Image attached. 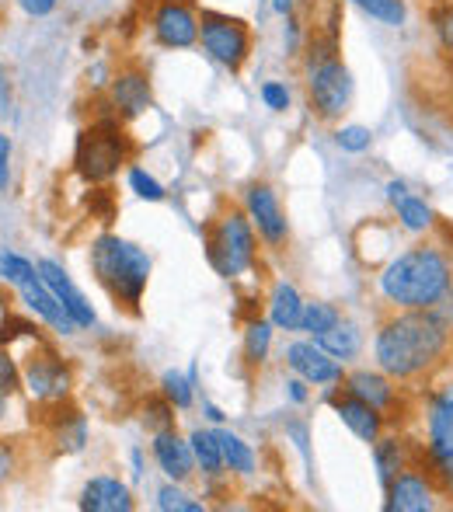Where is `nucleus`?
I'll use <instances>...</instances> for the list:
<instances>
[{
	"label": "nucleus",
	"instance_id": "de8ad7c7",
	"mask_svg": "<svg viewBox=\"0 0 453 512\" xmlns=\"http://www.w3.org/2000/svg\"><path fill=\"white\" fill-rule=\"evenodd\" d=\"M4 405H7V398H4V394H0V418H4Z\"/></svg>",
	"mask_w": 453,
	"mask_h": 512
},
{
	"label": "nucleus",
	"instance_id": "f704fd0d",
	"mask_svg": "<svg viewBox=\"0 0 453 512\" xmlns=\"http://www.w3.org/2000/svg\"><path fill=\"white\" fill-rule=\"evenodd\" d=\"M335 143H339L345 154H363V150H370L373 133L366 126H342L339 133H335Z\"/></svg>",
	"mask_w": 453,
	"mask_h": 512
},
{
	"label": "nucleus",
	"instance_id": "cd10ccee",
	"mask_svg": "<svg viewBox=\"0 0 453 512\" xmlns=\"http://www.w3.org/2000/svg\"><path fill=\"white\" fill-rule=\"evenodd\" d=\"M342 321L339 307L325 304V300H314V304H304V314H300V331H307V335H325L328 328H335V324Z\"/></svg>",
	"mask_w": 453,
	"mask_h": 512
},
{
	"label": "nucleus",
	"instance_id": "a878e982",
	"mask_svg": "<svg viewBox=\"0 0 453 512\" xmlns=\"http://www.w3.org/2000/svg\"><path fill=\"white\" fill-rule=\"evenodd\" d=\"M217 439H220V450H224V464L230 471L234 474L255 471V453H251V446L244 443L241 436H234V432H227V429H217Z\"/></svg>",
	"mask_w": 453,
	"mask_h": 512
},
{
	"label": "nucleus",
	"instance_id": "20e7f679",
	"mask_svg": "<svg viewBox=\"0 0 453 512\" xmlns=\"http://www.w3.org/2000/svg\"><path fill=\"white\" fill-rule=\"evenodd\" d=\"M91 269L98 283L109 290L115 304L126 310H140L143 290L150 279V255L133 241H122L119 234H102L91 244Z\"/></svg>",
	"mask_w": 453,
	"mask_h": 512
},
{
	"label": "nucleus",
	"instance_id": "6ab92c4d",
	"mask_svg": "<svg viewBox=\"0 0 453 512\" xmlns=\"http://www.w3.org/2000/svg\"><path fill=\"white\" fill-rule=\"evenodd\" d=\"M154 460L171 481H185L192 471H196V453H192V443H185L175 429H164L154 436Z\"/></svg>",
	"mask_w": 453,
	"mask_h": 512
},
{
	"label": "nucleus",
	"instance_id": "72a5a7b5",
	"mask_svg": "<svg viewBox=\"0 0 453 512\" xmlns=\"http://www.w3.org/2000/svg\"><path fill=\"white\" fill-rule=\"evenodd\" d=\"M129 189L140 199H147V203H161L164 199V185L154 175H147L143 168H129Z\"/></svg>",
	"mask_w": 453,
	"mask_h": 512
},
{
	"label": "nucleus",
	"instance_id": "1a4fd4ad",
	"mask_svg": "<svg viewBox=\"0 0 453 512\" xmlns=\"http://www.w3.org/2000/svg\"><path fill=\"white\" fill-rule=\"evenodd\" d=\"M150 32L164 49H192L199 42V14L189 0H164L150 14Z\"/></svg>",
	"mask_w": 453,
	"mask_h": 512
},
{
	"label": "nucleus",
	"instance_id": "c9c22d12",
	"mask_svg": "<svg viewBox=\"0 0 453 512\" xmlns=\"http://www.w3.org/2000/svg\"><path fill=\"white\" fill-rule=\"evenodd\" d=\"M143 411H150V415H143V422H150V429H154V432L175 429V415H171L175 405H171L168 398H164V401H150V405L143 408Z\"/></svg>",
	"mask_w": 453,
	"mask_h": 512
},
{
	"label": "nucleus",
	"instance_id": "423d86ee",
	"mask_svg": "<svg viewBox=\"0 0 453 512\" xmlns=\"http://www.w3.org/2000/svg\"><path fill=\"white\" fill-rule=\"evenodd\" d=\"M129 140L122 133L119 119H98L77 136L74 164L88 182H109L115 171L126 164Z\"/></svg>",
	"mask_w": 453,
	"mask_h": 512
},
{
	"label": "nucleus",
	"instance_id": "09e8293b",
	"mask_svg": "<svg viewBox=\"0 0 453 512\" xmlns=\"http://www.w3.org/2000/svg\"><path fill=\"white\" fill-rule=\"evenodd\" d=\"M157 4H164V0H157ZM189 4H192V0H189Z\"/></svg>",
	"mask_w": 453,
	"mask_h": 512
},
{
	"label": "nucleus",
	"instance_id": "79ce46f5",
	"mask_svg": "<svg viewBox=\"0 0 453 512\" xmlns=\"http://www.w3.org/2000/svg\"><path fill=\"white\" fill-rule=\"evenodd\" d=\"M286 394H290L293 405H307V398H311V394H307V380L304 377H300V380H286Z\"/></svg>",
	"mask_w": 453,
	"mask_h": 512
},
{
	"label": "nucleus",
	"instance_id": "7c9ffc66",
	"mask_svg": "<svg viewBox=\"0 0 453 512\" xmlns=\"http://www.w3.org/2000/svg\"><path fill=\"white\" fill-rule=\"evenodd\" d=\"M35 276H39V272H35V265L28 262V258L0 248V279H7L11 286H25L28 279H35Z\"/></svg>",
	"mask_w": 453,
	"mask_h": 512
},
{
	"label": "nucleus",
	"instance_id": "7ed1b4c3",
	"mask_svg": "<svg viewBox=\"0 0 453 512\" xmlns=\"http://www.w3.org/2000/svg\"><path fill=\"white\" fill-rule=\"evenodd\" d=\"M307 35V60H304V77H307V102L311 112L321 122H335L349 112L352 105V74L339 56V14L328 25H304Z\"/></svg>",
	"mask_w": 453,
	"mask_h": 512
},
{
	"label": "nucleus",
	"instance_id": "5701e85b",
	"mask_svg": "<svg viewBox=\"0 0 453 512\" xmlns=\"http://www.w3.org/2000/svg\"><path fill=\"white\" fill-rule=\"evenodd\" d=\"M300 314H304V300H300L297 286L279 283L276 290H272V300H269L272 324L283 328V331H300Z\"/></svg>",
	"mask_w": 453,
	"mask_h": 512
},
{
	"label": "nucleus",
	"instance_id": "f03ea898",
	"mask_svg": "<svg viewBox=\"0 0 453 512\" xmlns=\"http://www.w3.org/2000/svg\"><path fill=\"white\" fill-rule=\"evenodd\" d=\"M453 290V265L447 251L419 244L387 262L380 272V293L401 310H436Z\"/></svg>",
	"mask_w": 453,
	"mask_h": 512
},
{
	"label": "nucleus",
	"instance_id": "ddd939ff",
	"mask_svg": "<svg viewBox=\"0 0 453 512\" xmlns=\"http://www.w3.org/2000/svg\"><path fill=\"white\" fill-rule=\"evenodd\" d=\"M25 387L35 401H63L70 391V370L56 352H39L25 366Z\"/></svg>",
	"mask_w": 453,
	"mask_h": 512
},
{
	"label": "nucleus",
	"instance_id": "2f4dec72",
	"mask_svg": "<svg viewBox=\"0 0 453 512\" xmlns=\"http://www.w3.org/2000/svg\"><path fill=\"white\" fill-rule=\"evenodd\" d=\"M429 25H433L440 46L453 53V0H436V4L429 7Z\"/></svg>",
	"mask_w": 453,
	"mask_h": 512
},
{
	"label": "nucleus",
	"instance_id": "c03bdc74",
	"mask_svg": "<svg viewBox=\"0 0 453 512\" xmlns=\"http://www.w3.org/2000/svg\"><path fill=\"white\" fill-rule=\"evenodd\" d=\"M408 196V185L405 182H387V199H391V206L398 203V199Z\"/></svg>",
	"mask_w": 453,
	"mask_h": 512
},
{
	"label": "nucleus",
	"instance_id": "393cba45",
	"mask_svg": "<svg viewBox=\"0 0 453 512\" xmlns=\"http://www.w3.org/2000/svg\"><path fill=\"white\" fill-rule=\"evenodd\" d=\"M394 213H398V223L408 230V234H426L429 227L436 223V213L426 199H415V196H405L394 203Z\"/></svg>",
	"mask_w": 453,
	"mask_h": 512
},
{
	"label": "nucleus",
	"instance_id": "c85d7f7f",
	"mask_svg": "<svg viewBox=\"0 0 453 512\" xmlns=\"http://www.w3.org/2000/svg\"><path fill=\"white\" fill-rule=\"evenodd\" d=\"M269 345H272V324L248 321V331H244V359L255 366L265 363L269 359Z\"/></svg>",
	"mask_w": 453,
	"mask_h": 512
},
{
	"label": "nucleus",
	"instance_id": "473e14b6",
	"mask_svg": "<svg viewBox=\"0 0 453 512\" xmlns=\"http://www.w3.org/2000/svg\"><path fill=\"white\" fill-rule=\"evenodd\" d=\"M157 509H164V512H203V502L192 499V495H185L182 488L164 485L161 492H157Z\"/></svg>",
	"mask_w": 453,
	"mask_h": 512
},
{
	"label": "nucleus",
	"instance_id": "e433bc0d",
	"mask_svg": "<svg viewBox=\"0 0 453 512\" xmlns=\"http://www.w3.org/2000/svg\"><path fill=\"white\" fill-rule=\"evenodd\" d=\"M262 102L265 108H272V112H286V108H290V88H286L283 81H265Z\"/></svg>",
	"mask_w": 453,
	"mask_h": 512
},
{
	"label": "nucleus",
	"instance_id": "9b49d317",
	"mask_svg": "<svg viewBox=\"0 0 453 512\" xmlns=\"http://www.w3.org/2000/svg\"><path fill=\"white\" fill-rule=\"evenodd\" d=\"M244 206H248L251 223L258 227V234L265 237L269 248H283L286 237H290V223H286V213L279 206L276 192L269 185H251L248 196H244Z\"/></svg>",
	"mask_w": 453,
	"mask_h": 512
},
{
	"label": "nucleus",
	"instance_id": "4c0bfd02",
	"mask_svg": "<svg viewBox=\"0 0 453 512\" xmlns=\"http://www.w3.org/2000/svg\"><path fill=\"white\" fill-rule=\"evenodd\" d=\"M18 384H21V370L14 366V359L7 356V352H0V394L11 398V394L18 391Z\"/></svg>",
	"mask_w": 453,
	"mask_h": 512
},
{
	"label": "nucleus",
	"instance_id": "49530a36",
	"mask_svg": "<svg viewBox=\"0 0 453 512\" xmlns=\"http://www.w3.org/2000/svg\"><path fill=\"white\" fill-rule=\"evenodd\" d=\"M206 418H210V422H224V411H220L217 405H206Z\"/></svg>",
	"mask_w": 453,
	"mask_h": 512
},
{
	"label": "nucleus",
	"instance_id": "412c9836",
	"mask_svg": "<svg viewBox=\"0 0 453 512\" xmlns=\"http://www.w3.org/2000/svg\"><path fill=\"white\" fill-rule=\"evenodd\" d=\"M84 512H129L133 509V492L115 478H91L81 492Z\"/></svg>",
	"mask_w": 453,
	"mask_h": 512
},
{
	"label": "nucleus",
	"instance_id": "f3484780",
	"mask_svg": "<svg viewBox=\"0 0 453 512\" xmlns=\"http://www.w3.org/2000/svg\"><path fill=\"white\" fill-rule=\"evenodd\" d=\"M109 102L119 119H136V115H143L150 108V102H154L147 74H140V70H122V74H115L112 88H109Z\"/></svg>",
	"mask_w": 453,
	"mask_h": 512
},
{
	"label": "nucleus",
	"instance_id": "f257e3e1",
	"mask_svg": "<svg viewBox=\"0 0 453 512\" xmlns=\"http://www.w3.org/2000/svg\"><path fill=\"white\" fill-rule=\"evenodd\" d=\"M453 345V328L436 310H405L377 331V366L391 380H415L429 373Z\"/></svg>",
	"mask_w": 453,
	"mask_h": 512
},
{
	"label": "nucleus",
	"instance_id": "aec40b11",
	"mask_svg": "<svg viewBox=\"0 0 453 512\" xmlns=\"http://www.w3.org/2000/svg\"><path fill=\"white\" fill-rule=\"evenodd\" d=\"M345 391L356 394L359 401H366V405L387 411L394 408V401H398V387H394V380L387 377L384 370L373 373V370H356L345 377Z\"/></svg>",
	"mask_w": 453,
	"mask_h": 512
},
{
	"label": "nucleus",
	"instance_id": "6e6552de",
	"mask_svg": "<svg viewBox=\"0 0 453 512\" xmlns=\"http://www.w3.org/2000/svg\"><path fill=\"white\" fill-rule=\"evenodd\" d=\"M199 42H203L206 56L230 74H237L251 56V28L224 11L199 14Z\"/></svg>",
	"mask_w": 453,
	"mask_h": 512
},
{
	"label": "nucleus",
	"instance_id": "4468645a",
	"mask_svg": "<svg viewBox=\"0 0 453 512\" xmlns=\"http://www.w3.org/2000/svg\"><path fill=\"white\" fill-rule=\"evenodd\" d=\"M35 272H39L42 283L56 293V300L67 307V314L77 321V328H91V324L98 321L95 310H91V304H88V297L77 290L74 279L67 276V269H63L60 262H53V258H39V262H35Z\"/></svg>",
	"mask_w": 453,
	"mask_h": 512
},
{
	"label": "nucleus",
	"instance_id": "a18cd8bd",
	"mask_svg": "<svg viewBox=\"0 0 453 512\" xmlns=\"http://www.w3.org/2000/svg\"><path fill=\"white\" fill-rule=\"evenodd\" d=\"M11 474V457H7V446H0V478Z\"/></svg>",
	"mask_w": 453,
	"mask_h": 512
},
{
	"label": "nucleus",
	"instance_id": "f8f14e48",
	"mask_svg": "<svg viewBox=\"0 0 453 512\" xmlns=\"http://www.w3.org/2000/svg\"><path fill=\"white\" fill-rule=\"evenodd\" d=\"M286 363L297 377H304L314 387H328V384H342V363L335 356H328L318 342H293L286 349Z\"/></svg>",
	"mask_w": 453,
	"mask_h": 512
},
{
	"label": "nucleus",
	"instance_id": "dca6fc26",
	"mask_svg": "<svg viewBox=\"0 0 453 512\" xmlns=\"http://www.w3.org/2000/svg\"><path fill=\"white\" fill-rule=\"evenodd\" d=\"M422 457H426V450H422L419 443H412V439H401V436H384L373 443V460H377V478L380 485H391L394 478H398L405 467H415L422 464Z\"/></svg>",
	"mask_w": 453,
	"mask_h": 512
},
{
	"label": "nucleus",
	"instance_id": "c756f323",
	"mask_svg": "<svg viewBox=\"0 0 453 512\" xmlns=\"http://www.w3.org/2000/svg\"><path fill=\"white\" fill-rule=\"evenodd\" d=\"M161 394L171 401L175 408H192V401H196V394H192V373L185 377V373H178V370H168L161 377Z\"/></svg>",
	"mask_w": 453,
	"mask_h": 512
},
{
	"label": "nucleus",
	"instance_id": "ea45409f",
	"mask_svg": "<svg viewBox=\"0 0 453 512\" xmlns=\"http://www.w3.org/2000/svg\"><path fill=\"white\" fill-rule=\"evenodd\" d=\"M11 136L0 133V192H7V185H11Z\"/></svg>",
	"mask_w": 453,
	"mask_h": 512
},
{
	"label": "nucleus",
	"instance_id": "58836bf2",
	"mask_svg": "<svg viewBox=\"0 0 453 512\" xmlns=\"http://www.w3.org/2000/svg\"><path fill=\"white\" fill-rule=\"evenodd\" d=\"M11 112H14V84L7 67L0 63V119H11Z\"/></svg>",
	"mask_w": 453,
	"mask_h": 512
},
{
	"label": "nucleus",
	"instance_id": "a19ab883",
	"mask_svg": "<svg viewBox=\"0 0 453 512\" xmlns=\"http://www.w3.org/2000/svg\"><path fill=\"white\" fill-rule=\"evenodd\" d=\"M56 4H60V0H18V7L28 18H46V14L56 11Z\"/></svg>",
	"mask_w": 453,
	"mask_h": 512
},
{
	"label": "nucleus",
	"instance_id": "2eb2a0df",
	"mask_svg": "<svg viewBox=\"0 0 453 512\" xmlns=\"http://www.w3.org/2000/svg\"><path fill=\"white\" fill-rule=\"evenodd\" d=\"M328 405L335 408V415H339L342 422L349 425L359 439H363V443H377L380 432H384V422H387L384 411L366 405V401H359L356 394H349L345 387H342V394L339 391L328 394Z\"/></svg>",
	"mask_w": 453,
	"mask_h": 512
},
{
	"label": "nucleus",
	"instance_id": "a211bd4d",
	"mask_svg": "<svg viewBox=\"0 0 453 512\" xmlns=\"http://www.w3.org/2000/svg\"><path fill=\"white\" fill-rule=\"evenodd\" d=\"M18 290H21V300H25V307L32 310V314H39L42 321L49 324V328H56L60 335H74V331H77V321L67 314V307L56 300V293L49 290V286L42 283L39 276L28 279V283L18 286Z\"/></svg>",
	"mask_w": 453,
	"mask_h": 512
},
{
	"label": "nucleus",
	"instance_id": "37998d69",
	"mask_svg": "<svg viewBox=\"0 0 453 512\" xmlns=\"http://www.w3.org/2000/svg\"><path fill=\"white\" fill-rule=\"evenodd\" d=\"M269 7L279 14V18H290V14L297 11V0H269Z\"/></svg>",
	"mask_w": 453,
	"mask_h": 512
},
{
	"label": "nucleus",
	"instance_id": "bb28decb",
	"mask_svg": "<svg viewBox=\"0 0 453 512\" xmlns=\"http://www.w3.org/2000/svg\"><path fill=\"white\" fill-rule=\"evenodd\" d=\"M349 4L359 7L366 18L380 21V25H387V28H401V25H405V18H408L405 0H349Z\"/></svg>",
	"mask_w": 453,
	"mask_h": 512
},
{
	"label": "nucleus",
	"instance_id": "0eeeda50",
	"mask_svg": "<svg viewBox=\"0 0 453 512\" xmlns=\"http://www.w3.org/2000/svg\"><path fill=\"white\" fill-rule=\"evenodd\" d=\"M426 457L422 467L433 478L436 492L453 499V398H429V415H426Z\"/></svg>",
	"mask_w": 453,
	"mask_h": 512
},
{
	"label": "nucleus",
	"instance_id": "39448f33",
	"mask_svg": "<svg viewBox=\"0 0 453 512\" xmlns=\"http://www.w3.org/2000/svg\"><path fill=\"white\" fill-rule=\"evenodd\" d=\"M206 258L224 279H237L241 272H248L258 258V237L251 216H244L241 209H227L206 234Z\"/></svg>",
	"mask_w": 453,
	"mask_h": 512
},
{
	"label": "nucleus",
	"instance_id": "4be33fe9",
	"mask_svg": "<svg viewBox=\"0 0 453 512\" xmlns=\"http://www.w3.org/2000/svg\"><path fill=\"white\" fill-rule=\"evenodd\" d=\"M314 342L321 345V349L328 352V356H335L339 363H349V359L359 356V349H363V335H359V328L352 321H339L335 328H328L325 335H318Z\"/></svg>",
	"mask_w": 453,
	"mask_h": 512
},
{
	"label": "nucleus",
	"instance_id": "b1692460",
	"mask_svg": "<svg viewBox=\"0 0 453 512\" xmlns=\"http://www.w3.org/2000/svg\"><path fill=\"white\" fill-rule=\"evenodd\" d=\"M189 443H192V453H196V464L203 467L210 478H217L220 471H224V450H220V439H217V432H210V429H196L189 436Z\"/></svg>",
	"mask_w": 453,
	"mask_h": 512
},
{
	"label": "nucleus",
	"instance_id": "9d476101",
	"mask_svg": "<svg viewBox=\"0 0 453 512\" xmlns=\"http://www.w3.org/2000/svg\"><path fill=\"white\" fill-rule=\"evenodd\" d=\"M384 492H387L384 502L387 512H429L436 506V485L422 464L405 467Z\"/></svg>",
	"mask_w": 453,
	"mask_h": 512
}]
</instances>
